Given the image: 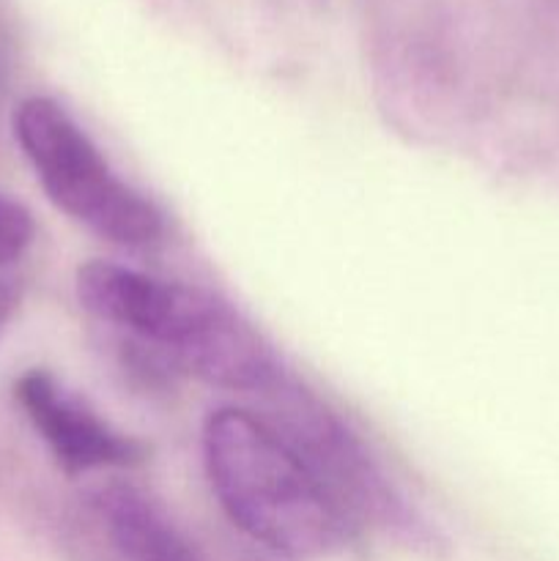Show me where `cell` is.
Returning <instances> with one entry per match:
<instances>
[{
    "label": "cell",
    "instance_id": "obj_1",
    "mask_svg": "<svg viewBox=\"0 0 559 561\" xmlns=\"http://www.w3.org/2000/svg\"><path fill=\"white\" fill-rule=\"evenodd\" d=\"M203 463L233 526L280 557H329L354 537V518L266 416L212 411L203 422Z\"/></svg>",
    "mask_w": 559,
    "mask_h": 561
},
{
    "label": "cell",
    "instance_id": "obj_2",
    "mask_svg": "<svg viewBox=\"0 0 559 561\" xmlns=\"http://www.w3.org/2000/svg\"><path fill=\"white\" fill-rule=\"evenodd\" d=\"M75 285L82 310L151 345L201 381L261 394L283 381L277 356L261 334L206 290L110 261L77 268Z\"/></svg>",
    "mask_w": 559,
    "mask_h": 561
},
{
    "label": "cell",
    "instance_id": "obj_3",
    "mask_svg": "<svg viewBox=\"0 0 559 561\" xmlns=\"http://www.w3.org/2000/svg\"><path fill=\"white\" fill-rule=\"evenodd\" d=\"M14 135L49 201L99 239L129 250L162 239V211L115 175L91 137L55 99H25L14 113Z\"/></svg>",
    "mask_w": 559,
    "mask_h": 561
},
{
    "label": "cell",
    "instance_id": "obj_4",
    "mask_svg": "<svg viewBox=\"0 0 559 561\" xmlns=\"http://www.w3.org/2000/svg\"><path fill=\"white\" fill-rule=\"evenodd\" d=\"M266 394H274L280 403L274 409L277 420H266L299 449L356 526L370 520L409 548L425 553L442 551V531L395 488L360 436H354L338 414L285 378Z\"/></svg>",
    "mask_w": 559,
    "mask_h": 561
},
{
    "label": "cell",
    "instance_id": "obj_5",
    "mask_svg": "<svg viewBox=\"0 0 559 561\" xmlns=\"http://www.w3.org/2000/svg\"><path fill=\"white\" fill-rule=\"evenodd\" d=\"M14 398L66 474L126 469L146 460V444L115 431L88 409L85 400L64 389L53 373L38 367L22 373L14 383Z\"/></svg>",
    "mask_w": 559,
    "mask_h": 561
},
{
    "label": "cell",
    "instance_id": "obj_6",
    "mask_svg": "<svg viewBox=\"0 0 559 561\" xmlns=\"http://www.w3.org/2000/svg\"><path fill=\"white\" fill-rule=\"evenodd\" d=\"M91 502L121 561H206L168 510L140 488L113 482Z\"/></svg>",
    "mask_w": 559,
    "mask_h": 561
},
{
    "label": "cell",
    "instance_id": "obj_7",
    "mask_svg": "<svg viewBox=\"0 0 559 561\" xmlns=\"http://www.w3.org/2000/svg\"><path fill=\"white\" fill-rule=\"evenodd\" d=\"M33 233V219L20 203L9 201V197L0 195V266H9L16 257H22V252L31 247Z\"/></svg>",
    "mask_w": 559,
    "mask_h": 561
},
{
    "label": "cell",
    "instance_id": "obj_8",
    "mask_svg": "<svg viewBox=\"0 0 559 561\" xmlns=\"http://www.w3.org/2000/svg\"><path fill=\"white\" fill-rule=\"evenodd\" d=\"M16 299H20V294H16L14 285H11L9 279H0V332H3V327L9 323L11 312H14L16 307Z\"/></svg>",
    "mask_w": 559,
    "mask_h": 561
}]
</instances>
